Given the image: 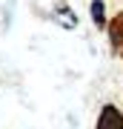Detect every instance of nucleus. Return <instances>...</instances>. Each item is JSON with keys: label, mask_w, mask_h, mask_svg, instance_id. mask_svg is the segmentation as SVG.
<instances>
[{"label": "nucleus", "mask_w": 123, "mask_h": 129, "mask_svg": "<svg viewBox=\"0 0 123 129\" xmlns=\"http://www.w3.org/2000/svg\"><path fill=\"white\" fill-rule=\"evenodd\" d=\"M95 129H123V112L114 103H106L100 109V115H97Z\"/></svg>", "instance_id": "nucleus-1"}, {"label": "nucleus", "mask_w": 123, "mask_h": 129, "mask_svg": "<svg viewBox=\"0 0 123 129\" xmlns=\"http://www.w3.org/2000/svg\"><path fill=\"white\" fill-rule=\"evenodd\" d=\"M92 17H95L97 26H106V20H103V0H95V3H92Z\"/></svg>", "instance_id": "nucleus-3"}, {"label": "nucleus", "mask_w": 123, "mask_h": 129, "mask_svg": "<svg viewBox=\"0 0 123 129\" xmlns=\"http://www.w3.org/2000/svg\"><path fill=\"white\" fill-rule=\"evenodd\" d=\"M109 46H112L114 55L123 60V12H117L109 20Z\"/></svg>", "instance_id": "nucleus-2"}]
</instances>
